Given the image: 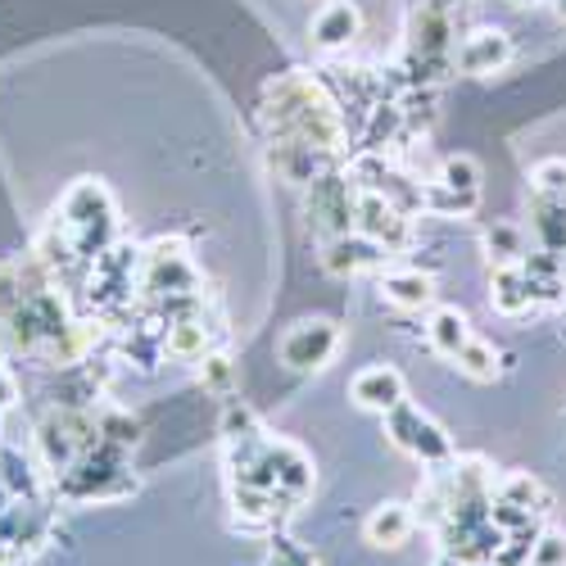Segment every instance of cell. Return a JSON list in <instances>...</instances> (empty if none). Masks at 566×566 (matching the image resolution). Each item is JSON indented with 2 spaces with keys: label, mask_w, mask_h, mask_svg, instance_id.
I'll list each match as a JSON object with an SVG mask.
<instances>
[{
  "label": "cell",
  "mask_w": 566,
  "mask_h": 566,
  "mask_svg": "<svg viewBox=\"0 0 566 566\" xmlns=\"http://www.w3.org/2000/svg\"><path fill=\"white\" fill-rule=\"evenodd\" d=\"M263 132L268 146H308L340 164L349 150V118L332 86L313 73H281L263 86Z\"/></svg>",
  "instance_id": "1"
},
{
  "label": "cell",
  "mask_w": 566,
  "mask_h": 566,
  "mask_svg": "<svg viewBox=\"0 0 566 566\" xmlns=\"http://www.w3.org/2000/svg\"><path fill=\"white\" fill-rule=\"evenodd\" d=\"M55 218L69 231V241H73L82 263L101 259L109 245H118V205L101 177H77L64 191Z\"/></svg>",
  "instance_id": "2"
},
{
  "label": "cell",
  "mask_w": 566,
  "mask_h": 566,
  "mask_svg": "<svg viewBox=\"0 0 566 566\" xmlns=\"http://www.w3.org/2000/svg\"><path fill=\"white\" fill-rule=\"evenodd\" d=\"M136 286L146 291V300H155L159 308L172 304V300H191V295H205L200 291V272L186 254L181 241H168L159 235L155 245L140 250V268H136Z\"/></svg>",
  "instance_id": "3"
},
{
  "label": "cell",
  "mask_w": 566,
  "mask_h": 566,
  "mask_svg": "<svg viewBox=\"0 0 566 566\" xmlns=\"http://www.w3.org/2000/svg\"><path fill=\"white\" fill-rule=\"evenodd\" d=\"M91 444H96V412H86V408L64 403V408H51L36 421V458L55 481Z\"/></svg>",
  "instance_id": "4"
},
{
  "label": "cell",
  "mask_w": 566,
  "mask_h": 566,
  "mask_svg": "<svg viewBox=\"0 0 566 566\" xmlns=\"http://www.w3.org/2000/svg\"><path fill=\"white\" fill-rule=\"evenodd\" d=\"M386 436L395 449H403L408 458H417L421 467H449L458 453H453V440L449 431L431 412H421L417 403H399L395 412H386Z\"/></svg>",
  "instance_id": "5"
},
{
  "label": "cell",
  "mask_w": 566,
  "mask_h": 566,
  "mask_svg": "<svg viewBox=\"0 0 566 566\" xmlns=\"http://www.w3.org/2000/svg\"><path fill=\"white\" fill-rule=\"evenodd\" d=\"M345 345V326L336 317H300L286 336H281L276 345V358L281 367H291V371H322V367H332L336 354Z\"/></svg>",
  "instance_id": "6"
},
{
  "label": "cell",
  "mask_w": 566,
  "mask_h": 566,
  "mask_svg": "<svg viewBox=\"0 0 566 566\" xmlns=\"http://www.w3.org/2000/svg\"><path fill=\"white\" fill-rule=\"evenodd\" d=\"M308 222L317 231V241H332V235L354 231V200H358V186L349 181V172L340 168H326L322 177H313L308 186Z\"/></svg>",
  "instance_id": "7"
},
{
  "label": "cell",
  "mask_w": 566,
  "mask_h": 566,
  "mask_svg": "<svg viewBox=\"0 0 566 566\" xmlns=\"http://www.w3.org/2000/svg\"><path fill=\"white\" fill-rule=\"evenodd\" d=\"M354 231H363L367 241H376L386 254H399V250L412 245V213H403L381 191H358V200H354Z\"/></svg>",
  "instance_id": "8"
},
{
  "label": "cell",
  "mask_w": 566,
  "mask_h": 566,
  "mask_svg": "<svg viewBox=\"0 0 566 566\" xmlns=\"http://www.w3.org/2000/svg\"><path fill=\"white\" fill-rule=\"evenodd\" d=\"M263 467H268V476H272V494L286 503V507L300 503V499L313 490V458H308L300 444H291V440L268 436V444H263Z\"/></svg>",
  "instance_id": "9"
},
{
  "label": "cell",
  "mask_w": 566,
  "mask_h": 566,
  "mask_svg": "<svg viewBox=\"0 0 566 566\" xmlns=\"http://www.w3.org/2000/svg\"><path fill=\"white\" fill-rule=\"evenodd\" d=\"M512 55H516L512 36L503 28H476L453 45V69L467 77H490V73H503L512 64Z\"/></svg>",
  "instance_id": "10"
},
{
  "label": "cell",
  "mask_w": 566,
  "mask_h": 566,
  "mask_svg": "<svg viewBox=\"0 0 566 566\" xmlns=\"http://www.w3.org/2000/svg\"><path fill=\"white\" fill-rule=\"evenodd\" d=\"M386 250L367 241L363 231H345V235H332L322 241V268L332 276H363V272H381L386 268Z\"/></svg>",
  "instance_id": "11"
},
{
  "label": "cell",
  "mask_w": 566,
  "mask_h": 566,
  "mask_svg": "<svg viewBox=\"0 0 566 566\" xmlns=\"http://www.w3.org/2000/svg\"><path fill=\"white\" fill-rule=\"evenodd\" d=\"M349 399L363 412H381L386 417V412H395L408 399V386H403V376L390 363H371V367H363L349 381Z\"/></svg>",
  "instance_id": "12"
},
{
  "label": "cell",
  "mask_w": 566,
  "mask_h": 566,
  "mask_svg": "<svg viewBox=\"0 0 566 566\" xmlns=\"http://www.w3.org/2000/svg\"><path fill=\"white\" fill-rule=\"evenodd\" d=\"M358 32H363V14L354 0H322V10L313 14V45L326 55L349 51Z\"/></svg>",
  "instance_id": "13"
},
{
  "label": "cell",
  "mask_w": 566,
  "mask_h": 566,
  "mask_svg": "<svg viewBox=\"0 0 566 566\" xmlns=\"http://www.w3.org/2000/svg\"><path fill=\"white\" fill-rule=\"evenodd\" d=\"M381 300L399 313H421L436 304V276L421 268H381Z\"/></svg>",
  "instance_id": "14"
},
{
  "label": "cell",
  "mask_w": 566,
  "mask_h": 566,
  "mask_svg": "<svg viewBox=\"0 0 566 566\" xmlns=\"http://www.w3.org/2000/svg\"><path fill=\"white\" fill-rule=\"evenodd\" d=\"M490 304H494V313H503V317H522V313L539 308V291H535L531 272H526L522 263L494 268V276H490Z\"/></svg>",
  "instance_id": "15"
},
{
  "label": "cell",
  "mask_w": 566,
  "mask_h": 566,
  "mask_svg": "<svg viewBox=\"0 0 566 566\" xmlns=\"http://www.w3.org/2000/svg\"><path fill=\"white\" fill-rule=\"evenodd\" d=\"M209 322L205 313H186V317H172L164 322V336H159V354L172 358V363H200L209 354Z\"/></svg>",
  "instance_id": "16"
},
{
  "label": "cell",
  "mask_w": 566,
  "mask_h": 566,
  "mask_svg": "<svg viewBox=\"0 0 566 566\" xmlns=\"http://www.w3.org/2000/svg\"><path fill=\"white\" fill-rule=\"evenodd\" d=\"M412 531H417V512L408 503H381L363 522V535L376 548H399V544H408Z\"/></svg>",
  "instance_id": "17"
},
{
  "label": "cell",
  "mask_w": 566,
  "mask_h": 566,
  "mask_svg": "<svg viewBox=\"0 0 566 566\" xmlns=\"http://www.w3.org/2000/svg\"><path fill=\"white\" fill-rule=\"evenodd\" d=\"M231 512H235V526L245 531H263L272 526L281 512H291L272 490H259V485H231Z\"/></svg>",
  "instance_id": "18"
},
{
  "label": "cell",
  "mask_w": 566,
  "mask_h": 566,
  "mask_svg": "<svg viewBox=\"0 0 566 566\" xmlns=\"http://www.w3.org/2000/svg\"><path fill=\"white\" fill-rule=\"evenodd\" d=\"M41 458L14 449V444H0V481H6V490L14 499H41L45 481H41Z\"/></svg>",
  "instance_id": "19"
},
{
  "label": "cell",
  "mask_w": 566,
  "mask_h": 566,
  "mask_svg": "<svg viewBox=\"0 0 566 566\" xmlns=\"http://www.w3.org/2000/svg\"><path fill=\"white\" fill-rule=\"evenodd\" d=\"M471 336H476V332H471V322H467L462 308H431V317H427V340H431V349H436L440 358H458Z\"/></svg>",
  "instance_id": "20"
},
{
  "label": "cell",
  "mask_w": 566,
  "mask_h": 566,
  "mask_svg": "<svg viewBox=\"0 0 566 566\" xmlns=\"http://www.w3.org/2000/svg\"><path fill=\"white\" fill-rule=\"evenodd\" d=\"M494 499L499 503H512V507H526V512H544V503H548V494H544V485L531 476V471H503V476L494 481Z\"/></svg>",
  "instance_id": "21"
},
{
  "label": "cell",
  "mask_w": 566,
  "mask_h": 566,
  "mask_svg": "<svg viewBox=\"0 0 566 566\" xmlns=\"http://www.w3.org/2000/svg\"><path fill=\"white\" fill-rule=\"evenodd\" d=\"M453 363H458L462 376H471V381H494V376L503 371V354L490 340H481V336H471Z\"/></svg>",
  "instance_id": "22"
},
{
  "label": "cell",
  "mask_w": 566,
  "mask_h": 566,
  "mask_svg": "<svg viewBox=\"0 0 566 566\" xmlns=\"http://www.w3.org/2000/svg\"><path fill=\"white\" fill-rule=\"evenodd\" d=\"M481 245H485V254H490L494 268H503V263H522V259H526V235H522V227H512V222H494V227H485Z\"/></svg>",
  "instance_id": "23"
},
{
  "label": "cell",
  "mask_w": 566,
  "mask_h": 566,
  "mask_svg": "<svg viewBox=\"0 0 566 566\" xmlns=\"http://www.w3.org/2000/svg\"><path fill=\"white\" fill-rule=\"evenodd\" d=\"M436 181H444L449 191H458V196H481V164L471 159V155H449L440 164Z\"/></svg>",
  "instance_id": "24"
},
{
  "label": "cell",
  "mask_w": 566,
  "mask_h": 566,
  "mask_svg": "<svg viewBox=\"0 0 566 566\" xmlns=\"http://www.w3.org/2000/svg\"><path fill=\"white\" fill-rule=\"evenodd\" d=\"M200 381H205V390H209V395L227 399V395H231V381H235L231 358H227V354H218V349H209V354L200 358Z\"/></svg>",
  "instance_id": "25"
},
{
  "label": "cell",
  "mask_w": 566,
  "mask_h": 566,
  "mask_svg": "<svg viewBox=\"0 0 566 566\" xmlns=\"http://www.w3.org/2000/svg\"><path fill=\"white\" fill-rule=\"evenodd\" d=\"M531 181H535V196L566 200V159H544V164H535Z\"/></svg>",
  "instance_id": "26"
},
{
  "label": "cell",
  "mask_w": 566,
  "mask_h": 566,
  "mask_svg": "<svg viewBox=\"0 0 566 566\" xmlns=\"http://www.w3.org/2000/svg\"><path fill=\"white\" fill-rule=\"evenodd\" d=\"M531 566H566V535L562 531H539L531 544Z\"/></svg>",
  "instance_id": "27"
},
{
  "label": "cell",
  "mask_w": 566,
  "mask_h": 566,
  "mask_svg": "<svg viewBox=\"0 0 566 566\" xmlns=\"http://www.w3.org/2000/svg\"><path fill=\"white\" fill-rule=\"evenodd\" d=\"M19 403V381H14V371L6 363V340H0V412H10Z\"/></svg>",
  "instance_id": "28"
},
{
  "label": "cell",
  "mask_w": 566,
  "mask_h": 566,
  "mask_svg": "<svg viewBox=\"0 0 566 566\" xmlns=\"http://www.w3.org/2000/svg\"><path fill=\"white\" fill-rule=\"evenodd\" d=\"M272 553H281L291 566H317V562H308V553H304V548H295V539H276V548H272Z\"/></svg>",
  "instance_id": "29"
},
{
  "label": "cell",
  "mask_w": 566,
  "mask_h": 566,
  "mask_svg": "<svg viewBox=\"0 0 566 566\" xmlns=\"http://www.w3.org/2000/svg\"><path fill=\"white\" fill-rule=\"evenodd\" d=\"M23 548L19 544H10V539H0V566H23Z\"/></svg>",
  "instance_id": "30"
},
{
  "label": "cell",
  "mask_w": 566,
  "mask_h": 566,
  "mask_svg": "<svg viewBox=\"0 0 566 566\" xmlns=\"http://www.w3.org/2000/svg\"><path fill=\"white\" fill-rule=\"evenodd\" d=\"M10 503H14V494H10V490H6V481H0V512H6V507H10Z\"/></svg>",
  "instance_id": "31"
},
{
  "label": "cell",
  "mask_w": 566,
  "mask_h": 566,
  "mask_svg": "<svg viewBox=\"0 0 566 566\" xmlns=\"http://www.w3.org/2000/svg\"><path fill=\"white\" fill-rule=\"evenodd\" d=\"M268 566H291V562H286V557H281V553H272V557H268Z\"/></svg>",
  "instance_id": "32"
},
{
  "label": "cell",
  "mask_w": 566,
  "mask_h": 566,
  "mask_svg": "<svg viewBox=\"0 0 566 566\" xmlns=\"http://www.w3.org/2000/svg\"><path fill=\"white\" fill-rule=\"evenodd\" d=\"M557 14H562V19H566V0H557Z\"/></svg>",
  "instance_id": "33"
},
{
  "label": "cell",
  "mask_w": 566,
  "mask_h": 566,
  "mask_svg": "<svg viewBox=\"0 0 566 566\" xmlns=\"http://www.w3.org/2000/svg\"><path fill=\"white\" fill-rule=\"evenodd\" d=\"M512 6H535V0H512Z\"/></svg>",
  "instance_id": "34"
},
{
  "label": "cell",
  "mask_w": 566,
  "mask_h": 566,
  "mask_svg": "<svg viewBox=\"0 0 566 566\" xmlns=\"http://www.w3.org/2000/svg\"><path fill=\"white\" fill-rule=\"evenodd\" d=\"M0 417H6V412H0ZM0 444H6V431H0Z\"/></svg>",
  "instance_id": "35"
}]
</instances>
